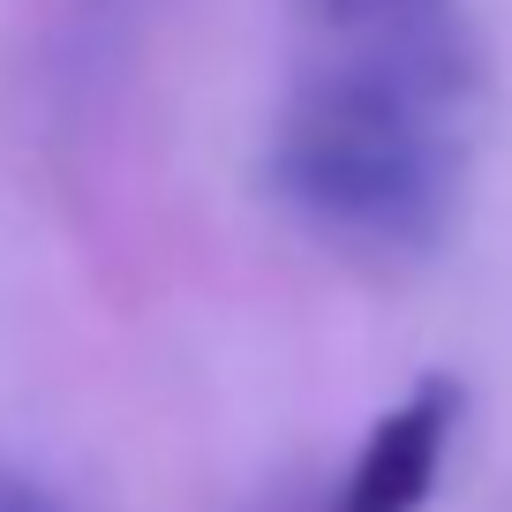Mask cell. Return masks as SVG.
Wrapping results in <instances>:
<instances>
[{"label": "cell", "instance_id": "obj_1", "mask_svg": "<svg viewBox=\"0 0 512 512\" xmlns=\"http://www.w3.org/2000/svg\"><path fill=\"white\" fill-rule=\"evenodd\" d=\"M264 181L279 211L354 264H422L467 204V106L354 68L294 61Z\"/></svg>", "mask_w": 512, "mask_h": 512}, {"label": "cell", "instance_id": "obj_3", "mask_svg": "<svg viewBox=\"0 0 512 512\" xmlns=\"http://www.w3.org/2000/svg\"><path fill=\"white\" fill-rule=\"evenodd\" d=\"M460 415H467V392L452 377H422L415 392H400V400L369 422L362 452H354L347 475L332 482L324 512H422L437 497L445 460H452Z\"/></svg>", "mask_w": 512, "mask_h": 512}, {"label": "cell", "instance_id": "obj_2", "mask_svg": "<svg viewBox=\"0 0 512 512\" xmlns=\"http://www.w3.org/2000/svg\"><path fill=\"white\" fill-rule=\"evenodd\" d=\"M302 61L384 76L445 106L482 98V38L467 0H294Z\"/></svg>", "mask_w": 512, "mask_h": 512}, {"label": "cell", "instance_id": "obj_4", "mask_svg": "<svg viewBox=\"0 0 512 512\" xmlns=\"http://www.w3.org/2000/svg\"><path fill=\"white\" fill-rule=\"evenodd\" d=\"M144 16V0H76V23H68V46L83 53L76 76H98V68L121 61L128 46V23Z\"/></svg>", "mask_w": 512, "mask_h": 512}]
</instances>
